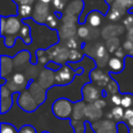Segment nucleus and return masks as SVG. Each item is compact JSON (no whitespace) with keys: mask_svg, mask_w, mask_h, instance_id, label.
Returning a JSON list of instances; mask_svg holds the SVG:
<instances>
[{"mask_svg":"<svg viewBox=\"0 0 133 133\" xmlns=\"http://www.w3.org/2000/svg\"><path fill=\"white\" fill-rule=\"evenodd\" d=\"M24 23L19 16L1 17V36L4 38V44L11 48L16 44V37H18Z\"/></svg>","mask_w":133,"mask_h":133,"instance_id":"obj_1","label":"nucleus"},{"mask_svg":"<svg viewBox=\"0 0 133 133\" xmlns=\"http://www.w3.org/2000/svg\"><path fill=\"white\" fill-rule=\"evenodd\" d=\"M73 108H74V104L70 100L65 98H59L53 103L52 112L56 117L60 119H66L70 117L72 118Z\"/></svg>","mask_w":133,"mask_h":133,"instance_id":"obj_2","label":"nucleus"},{"mask_svg":"<svg viewBox=\"0 0 133 133\" xmlns=\"http://www.w3.org/2000/svg\"><path fill=\"white\" fill-rule=\"evenodd\" d=\"M83 73V69H77L73 71L68 63L61 65V68L55 72V84L57 85H68L73 80L75 75H80Z\"/></svg>","mask_w":133,"mask_h":133,"instance_id":"obj_3","label":"nucleus"},{"mask_svg":"<svg viewBox=\"0 0 133 133\" xmlns=\"http://www.w3.org/2000/svg\"><path fill=\"white\" fill-rule=\"evenodd\" d=\"M18 105L22 110L26 112H33L39 106L27 88L21 91L20 95L18 96Z\"/></svg>","mask_w":133,"mask_h":133,"instance_id":"obj_4","label":"nucleus"},{"mask_svg":"<svg viewBox=\"0 0 133 133\" xmlns=\"http://www.w3.org/2000/svg\"><path fill=\"white\" fill-rule=\"evenodd\" d=\"M81 94L83 97V101L87 104L95 103L96 101L101 99L102 95H104V94H102L100 87L98 85H96L95 83H86L82 87Z\"/></svg>","mask_w":133,"mask_h":133,"instance_id":"obj_5","label":"nucleus"},{"mask_svg":"<svg viewBox=\"0 0 133 133\" xmlns=\"http://www.w3.org/2000/svg\"><path fill=\"white\" fill-rule=\"evenodd\" d=\"M95 133H118L117 124L111 119H100L91 124Z\"/></svg>","mask_w":133,"mask_h":133,"instance_id":"obj_6","label":"nucleus"},{"mask_svg":"<svg viewBox=\"0 0 133 133\" xmlns=\"http://www.w3.org/2000/svg\"><path fill=\"white\" fill-rule=\"evenodd\" d=\"M50 15V7L48 4L42 3L37 1L34 5L33 12H32V20L37 24H44L47 21L48 16Z\"/></svg>","mask_w":133,"mask_h":133,"instance_id":"obj_7","label":"nucleus"},{"mask_svg":"<svg viewBox=\"0 0 133 133\" xmlns=\"http://www.w3.org/2000/svg\"><path fill=\"white\" fill-rule=\"evenodd\" d=\"M28 89V91L31 94V96L33 97V99L36 101V103L38 105L43 104L45 101H46V89L38 83V82H35V81H30L26 87Z\"/></svg>","mask_w":133,"mask_h":133,"instance_id":"obj_8","label":"nucleus"},{"mask_svg":"<svg viewBox=\"0 0 133 133\" xmlns=\"http://www.w3.org/2000/svg\"><path fill=\"white\" fill-rule=\"evenodd\" d=\"M37 82L45 88L48 89L52 85L55 84V72L52 70H49L45 68L38 75V80Z\"/></svg>","mask_w":133,"mask_h":133,"instance_id":"obj_9","label":"nucleus"},{"mask_svg":"<svg viewBox=\"0 0 133 133\" xmlns=\"http://www.w3.org/2000/svg\"><path fill=\"white\" fill-rule=\"evenodd\" d=\"M25 81H26L25 76H24L22 73L17 72V73H15V74L12 75L10 81L7 80V87H8L14 94L19 92V90H20L21 88H23V87L26 86ZM26 87H27V86H26Z\"/></svg>","mask_w":133,"mask_h":133,"instance_id":"obj_10","label":"nucleus"},{"mask_svg":"<svg viewBox=\"0 0 133 133\" xmlns=\"http://www.w3.org/2000/svg\"><path fill=\"white\" fill-rule=\"evenodd\" d=\"M89 77H90V80L92 83H95L99 87H104V88L108 84V82L111 80L109 78V75L105 74L102 70H99V69L91 71L89 74Z\"/></svg>","mask_w":133,"mask_h":133,"instance_id":"obj_11","label":"nucleus"},{"mask_svg":"<svg viewBox=\"0 0 133 133\" xmlns=\"http://www.w3.org/2000/svg\"><path fill=\"white\" fill-rule=\"evenodd\" d=\"M83 8H84V3L82 0H71L70 2L66 3L65 8L63 10V15H70L79 18Z\"/></svg>","mask_w":133,"mask_h":133,"instance_id":"obj_12","label":"nucleus"},{"mask_svg":"<svg viewBox=\"0 0 133 133\" xmlns=\"http://www.w3.org/2000/svg\"><path fill=\"white\" fill-rule=\"evenodd\" d=\"M102 109L98 108L94 103L91 104H86L85 107V118L87 119V122H89L90 124L100 121V117L102 116Z\"/></svg>","mask_w":133,"mask_h":133,"instance_id":"obj_13","label":"nucleus"},{"mask_svg":"<svg viewBox=\"0 0 133 133\" xmlns=\"http://www.w3.org/2000/svg\"><path fill=\"white\" fill-rule=\"evenodd\" d=\"M94 57L97 60V64L100 63V60H102V65L108 63L109 61V57H108V52H107V48L102 45V44H97L94 48Z\"/></svg>","mask_w":133,"mask_h":133,"instance_id":"obj_14","label":"nucleus"},{"mask_svg":"<svg viewBox=\"0 0 133 133\" xmlns=\"http://www.w3.org/2000/svg\"><path fill=\"white\" fill-rule=\"evenodd\" d=\"M14 60L9 56H1V78H5L14 69Z\"/></svg>","mask_w":133,"mask_h":133,"instance_id":"obj_15","label":"nucleus"},{"mask_svg":"<svg viewBox=\"0 0 133 133\" xmlns=\"http://www.w3.org/2000/svg\"><path fill=\"white\" fill-rule=\"evenodd\" d=\"M124 31V27L123 26H118V25H112V26H107L103 29L102 31V36L106 39L115 37L116 35L122 34Z\"/></svg>","mask_w":133,"mask_h":133,"instance_id":"obj_16","label":"nucleus"},{"mask_svg":"<svg viewBox=\"0 0 133 133\" xmlns=\"http://www.w3.org/2000/svg\"><path fill=\"white\" fill-rule=\"evenodd\" d=\"M77 33L76 26L75 25H69V24H62L59 29V36L61 39H70L72 37H75V34Z\"/></svg>","mask_w":133,"mask_h":133,"instance_id":"obj_17","label":"nucleus"},{"mask_svg":"<svg viewBox=\"0 0 133 133\" xmlns=\"http://www.w3.org/2000/svg\"><path fill=\"white\" fill-rule=\"evenodd\" d=\"M85 107L86 104L85 102L82 101H78L74 104V108H73V114H72V118L71 119H77L80 121L83 117H85Z\"/></svg>","mask_w":133,"mask_h":133,"instance_id":"obj_18","label":"nucleus"},{"mask_svg":"<svg viewBox=\"0 0 133 133\" xmlns=\"http://www.w3.org/2000/svg\"><path fill=\"white\" fill-rule=\"evenodd\" d=\"M108 68L110 70V72L112 73H121L124 68H125V61L122 58H117V57H111L109 58L108 61Z\"/></svg>","mask_w":133,"mask_h":133,"instance_id":"obj_19","label":"nucleus"},{"mask_svg":"<svg viewBox=\"0 0 133 133\" xmlns=\"http://www.w3.org/2000/svg\"><path fill=\"white\" fill-rule=\"evenodd\" d=\"M102 22V14H100L98 10H91L87 14L86 16V23L90 26V27H98L100 26Z\"/></svg>","mask_w":133,"mask_h":133,"instance_id":"obj_20","label":"nucleus"},{"mask_svg":"<svg viewBox=\"0 0 133 133\" xmlns=\"http://www.w3.org/2000/svg\"><path fill=\"white\" fill-rule=\"evenodd\" d=\"M133 7V0H115L114 3L110 6V8L117 9L122 11L124 15L127 10L131 9Z\"/></svg>","mask_w":133,"mask_h":133,"instance_id":"obj_21","label":"nucleus"},{"mask_svg":"<svg viewBox=\"0 0 133 133\" xmlns=\"http://www.w3.org/2000/svg\"><path fill=\"white\" fill-rule=\"evenodd\" d=\"M29 58H30V53H29V51H27V50L21 51V52H19V53L12 58L14 64L17 65V66H20V65L26 63V62L29 60Z\"/></svg>","mask_w":133,"mask_h":133,"instance_id":"obj_22","label":"nucleus"},{"mask_svg":"<svg viewBox=\"0 0 133 133\" xmlns=\"http://www.w3.org/2000/svg\"><path fill=\"white\" fill-rule=\"evenodd\" d=\"M33 8L31 4H24V5H19L18 6V16L21 19H28L29 17L32 16Z\"/></svg>","mask_w":133,"mask_h":133,"instance_id":"obj_23","label":"nucleus"},{"mask_svg":"<svg viewBox=\"0 0 133 133\" xmlns=\"http://www.w3.org/2000/svg\"><path fill=\"white\" fill-rule=\"evenodd\" d=\"M86 122L87 121H77V119H71L70 121V124L74 130L75 133H85L86 131Z\"/></svg>","mask_w":133,"mask_h":133,"instance_id":"obj_24","label":"nucleus"},{"mask_svg":"<svg viewBox=\"0 0 133 133\" xmlns=\"http://www.w3.org/2000/svg\"><path fill=\"white\" fill-rule=\"evenodd\" d=\"M18 37H21L23 39V42L26 44V45H29L31 44V34H30V27L28 24L24 23L21 31L19 32L18 34Z\"/></svg>","mask_w":133,"mask_h":133,"instance_id":"obj_25","label":"nucleus"},{"mask_svg":"<svg viewBox=\"0 0 133 133\" xmlns=\"http://www.w3.org/2000/svg\"><path fill=\"white\" fill-rule=\"evenodd\" d=\"M14 96H15V94L11 95V96H8V97L1 98V101H0V104L1 105L0 106H1V113L2 114L5 113V112H7L11 108L12 102H14Z\"/></svg>","mask_w":133,"mask_h":133,"instance_id":"obj_26","label":"nucleus"},{"mask_svg":"<svg viewBox=\"0 0 133 133\" xmlns=\"http://www.w3.org/2000/svg\"><path fill=\"white\" fill-rule=\"evenodd\" d=\"M104 90H105V95L113 96L115 94H118V85L114 80H110L108 82V84L105 86Z\"/></svg>","mask_w":133,"mask_h":133,"instance_id":"obj_27","label":"nucleus"},{"mask_svg":"<svg viewBox=\"0 0 133 133\" xmlns=\"http://www.w3.org/2000/svg\"><path fill=\"white\" fill-rule=\"evenodd\" d=\"M111 116L113 119H115L116 122L121 121L122 118H124V114H125V109L122 106H114L111 109Z\"/></svg>","mask_w":133,"mask_h":133,"instance_id":"obj_28","label":"nucleus"},{"mask_svg":"<svg viewBox=\"0 0 133 133\" xmlns=\"http://www.w3.org/2000/svg\"><path fill=\"white\" fill-rule=\"evenodd\" d=\"M121 106L124 109L132 108L133 107V95L132 94H125L122 96V103Z\"/></svg>","mask_w":133,"mask_h":133,"instance_id":"obj_29","label":"nucleus"},{"mask_svg":"<svg viewBox=\"0 0 133 133\" xmlns=\"http://www.w3.org/2000/svg\"><path fill=\"white\" fill-rule=\"evenodd\" d=\"M106 48L108 50V52H115L118 48H119V41L116 37H112L107 39L106 42Z\"/></svg>","mask_w":133,"mask_h":133,"instance_id":"obj_30","label":"nucleus"},{"mask_svg":"<svg viewBox=\"0 0 133 133\" xmlns=\"http://www.w3.org/2000/svg\"><path fill=\"white\" fill-rule=\"evenodd\" d=\"M107 18L110 20V21H113V22H115V21H118L123 16H124V14L122 12V11H119V10H117V9H114V8H110L109 9V11L107 12Z\"/></svg>","mask_w":133,"mask_h":133,"instance_id":"obj_31","label":"nucleus"},{"mask_svg":"<svg viewBox=\"0 0 133 133\" xmlns=\"http://www.w3.org/2000/svg\"><path fill=\"white\" fill-rule=\"evenodd\" d=\"M82 59V53L79 50H70L69 62H78Z\"/></svg>","mask_w":133,"mask_h":133,"instance_id":"obj_32","label":"nucleus"},{"mask_svg":"<svg viewBox=\"0 0 133 133\" xmlns=\"http://www.w3.org/2000/svg\"><path fill=\"white\" fill-rule=\"evenodd\" d=\"M46 24L48 25V27L50 28H55L56 25L58 24V17H56V12L55 14H50L47 18Z\"/></svg>","mask_w":133,"mask_h":133,"instance_id":"obj_33","label":"nucleus"},{"mask_svg":"<svg viewBox=\"0 0 133 133\" xmlns=\"http://www.w3.org/2000/svg\"><path fill=\"white\" fill-rule=\"evenodd\" d=\"M1 133H17V129L11 124L1 123Z\"/></svg>","mask_w":133,"mask_h":133,"instance_id":"obj_34","label":"nucleus"},{"mask_svg":"<svg viewBox=\"0 0 133 133\" xmlns=\"http://www.w3.org/2000/svg\"><path fill=\"white\" fill-rule=\"evenodd\" d=\"M89 28L85 25H82L78 28L77 30V35L80 37V38H86L88 35H89Z\"/></svg>","mask_w":133,"mask_h":133,"instance_id":"obj_35","label":"nucleus"},{"mask_svg":"<svg viewBox=\"0 0 133 133\" xmlns=\"http://www.w3.org/2000/svg\"><path fill=\"white\" fill-rule=\"evenodd\" d=\"M51 3L53 5V7L59 11H63L65 8V5H66V2L63 0H52Z\"/></svg>","mask_w":133,"mask_h":133,"instance_id":"obj_36","label":"nucleus"},{"mask_svg":"<svg viewBox=\"0 0 133 133\" xmlns=\"http://www.w3.org/2000/svg\"><path fill=\"white\" fill-rule=\"evenodd\" d=\"M19 133H36V130L31 125H24L20 128Z\"/></svg>","mask_w":133,"mask_h":133,"instance_id":"obj_37","label":"nucleus"},{"mask_svg":"<svg viewBox=\"0 0 133 133\" xmlns=\"http://www.w3.org/2000/svg\"><path fill=\"white\" fill-rule=\"evenodd\" d=\"M77 47H78V41L75 37H72L66 41V48H69L70 50H76Z\"/></svg>","mask_w":133,"mask_h":133,"instance_id":"obj_38","label":"nucleus"},{"mask_svg":"<svg viewBox=\"0 0 133 133\" xmlns=\"http://www.w3.org/2000/svg\"><path fill=\"white\" fill-rule=\"evenodd\" d=\"M46 68L49 69V70H52V71H54V72H57V71L61 68V64H59V63H57V62L51 60L50 62H48V63L46 64Z\"/></svg>","mask_w":133,"mask_h":133,"instance_id":"obj_39","label":"nucleus"},{"mask_svg":"<svg viewBox=\"0 0 133 133\" xmlns=\"http://www.w3.org/2000/svg\"><path fill=\"white\" fill-rule=\"evenodd\" d=\"M112 104H114L115 106H121V103H122V96L119 94H115L113 96H111L110 98Z\"/></svg>","mask_w":133,"mask_h":133,"instance_id":"obj_40","label":"nucleus"},{"mask_svg":"<svg viewBox=\"0 0 133 133\" xmlns=\"http://www.w3.org/2000/svg\"><path fill=\"white\" fill-rule=\"evenodd\" d=\"M130 118H133V107L125 109V114H124V119L128 121Z\"/></svg>","mask_w":133,"mask_h":133,"instance_id":"obj_41","label":"nucleus"},{"mask_svg":"<svg viewBox=\"0 0 133 133\" xmlns=\"http://www.w3.org/2000/svg\"><path fill=\"white\" fill-rule=\"evenodd\" d=\"M124 49L126 50V51H129V52H131V51H133V42H131V41H129V39H127L125 43H124Z\"/></svg>","mask_w":133,"mask_h":133,"instance_id":"obj_42","label":"nucleus"},{"mask_svg":"<svg viewBox=\"0 0 133 133\" xmlns=\"http://www.w3.org/2000/svg\"><path fill=\"white\" fill-rule=\"evenodd\" d=\"M94 104H95L98 108H100V109H103V108L106 106V102H105V100H103V99H99V100L96 101Z\"/></svg>","mask_w":133,"mask_h":133,"instance_id":"obj_43","label":"nucleus"},{"mask_svg":"<svg viewBox=\"0 0 133 133\" xmlns=\"http://www.w3.org/2000/svg\"><path fill=\"white\" fill-rule=\"evenodd\" d=\"M114 55H115V57H117V58H122V59H123V57L125 56V51H124L122 48H118V49L114 52Z\"/></svg>","mask_w":133,"mask_h":133,"instance_id":"obj_44","label":"nucleus"},{"mask_svg":"<svg viewBox=\"0 0 133 133\" xmlns=\"http://www.w3.org/2000/svg\"><path fill=\"white\" fill-rule=\"evenodd\" d=\"M15 3L19 5H24V4H31V0H12Z\"/></svg>","mask_w":133,"mask_h":133,"instance_id":"obj_45","label":"nucleus"},{"mask_svg":"<svg viewBox=\"0 0 133 133\" xmlns=\"http://www.w3.org/2000/svg\"><path fill=\"white\" fill-rule=\"evenodd\" d=\"M127 126L128 128H133V118H130L127 121Z\"/></svg>","mask_w":133,"mask_h":133,"instance_id":"obj_46","label":"nucleus"},{"mask_svg":"<svg viewBox=\"0 0 133 133\" xmlns=\"http://www.w3.org/2000/svg\"><path fill=\"white\" fill-rule=\"evenodd\" d=\"M114 1H115V0H105V2H106L108 5H110V6H111V5L114 3Z\"/></svg>","mask_w":133,"mask_h":133,"instance_id":"obj_47","label":"nucleus"},{"mask_svg":"<svg viewBox=\"0 0 133 133\" xmlns=\"http://www.w3.org/2000/svg\"><path fill=\"white\" fill-rule=\"evenodd\" d=\"M38 1L42 3H45V4H49L50 2H52V0H38Z\"/></svg>","mask_w":133,"mask_h":133,"instance_id":"obj_48","label":"nucleus"},{"mask_svg":"<svg viewBox=\"0 0 133 133\" xmlns=\"http://www.w3.org/2000/svg\"><path fill=\"white\" fill-rule=\"evenodd\" d=\"M128 133H133V128H128Z\"/></svg>","mask_w":133,"mask_h":133,"instance_id":"obj_49","label":"nucleus"},{"mask_svg":"<svg viewBox=\"0 0 133 133\" xmlns=\"http://www.w3.org/2000/svg\"><path fill=\"white\" fill-rule=\"evenodd\" d=\"M128 12H129V14H133V7H132L131 9H129V10H128Z\"/></svg>","mask_w":133,"mask_h":133,"instance_id":"obj_50","label":"nucleus"},{"mask_svg":"<svg viewBox=\"0 0 133 133\" xmlns=\"http://www.w3.org/2000/svg\"><path fill=\"white\" fill-rule=\"evenodd\" d=\"M42 133H50V132H48V131H43Z\"/></svg>","mask_w":133,"mask_h":133,"instance_id":"obj_51","label":"nucleus"},{"mask_svg":"<svg viewBox=\"0 0 133 133\" xmlns=\"http://www.w3.org/2000/svg\"><path fill=\"white\" fill-rule=\"evenodd\" d=\"M33 1H35V0H31V3H32V2H33Z\"/></svg>","mask_w":133,"mask_h":133,"instance_id":"obj_52","label":"nucleus"},{"mask_svg":"<svg viewBox=\"0 0 133 133\" xmlns=\"http://www.w3.org/2000/svg\"><path fill=\"white\" fill-rule=\"evenodd\" d=\"M63 1H65V2H66V1H68V0H63Z\"/></svg>","mask_w":133,"mask_h":133,"instance_id":"obj_53","label":"nucleus"}]
</instances>
